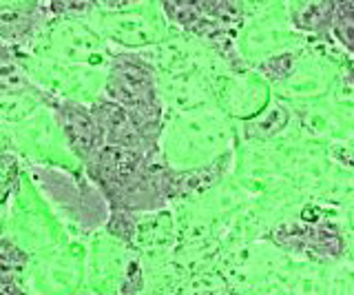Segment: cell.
<instances>
[{
  "label": "cell",
  "mask_w": 354,
  "mask_h": 295,
  "mask_svg": "<svg viewBox=\"0 0 354 295\" xmlns=\"http://www.w3.org/2000/svg\"><path fill=\"white\" fill-rule=\"evenodd\" d=\"M270 240L286 253L301 256L310 262H337L346 256L341 224L324 215L315 220L304 213L295 222L277 224L270 231Z\"/></svg>",
  "instance_id": "cell-2"
},
{
  "label": "cell",
  "mask_w": 354,
  "mask_h": 295,
  "mask_svg": "<svg viewBox=\"0 0 354 295\" xmlns=\"http://www.w3.org/2000/svg\"><path fill=\"white\" fill-rule=\"evenodd\" d=\"M18 96H33L42 100L44 91L38 89L36 82H31L29 73L16 58V53L9 47H0V98Z\"/></svg>",
  "instance_id": "cell-9"
},
{
  "label": "cell",
  "mask_w": 354,
  "mask_h": 295,
  "mask_svg": "<svg viewBox=\"0 0 354 295\" xmlns=\"http://www.w3.org/2000/svg\"><path fill=\"white\" fill-rule=\"evenodd\" d=\"M337 3H288L286 14L292 29L319 42H332V18Z\"/></svg>",
  "instance_id": "cell-7"
},
{
  "label": "cell",
  "mask_w": 354,
  "mask_h": 295,
  "mask_svg": "<svg viewBox=\"0 0 354 295\" xmlns=\"http://www.w3.org/2000/svg\"><path fill=\"white\" fill-rule=\"evenodd\" d=\"M0 295H25L18 287H16V282L7 278V280H0Z\"/></svg>",
  "instance_id": "cell-12"
},
{
  "label": "cell",
  "mask_w": 354,
  "mask_h": 295,
  "mask_svg": "<svg viewBox=\"0 0 354 295\" xmlns=\"http://www.w3.org/2000/svg\"><path fill=\"white\" fill-rule=\"evenodd\" d=\"M104 36L124 47H149L166 38V16L153 3H95Z\"/></svg>",
  "instance_id": "cell-3"
},
{
  "label": "cell",
  "mask_w": 354,
  "mask_h": 295,
  "mask_svg": "<svg viewBox=\"0 0 354 295\" xmlns=\"http://www.w3.org/2000/svg\"><path fill=\"white\" fill-rule=\"evenodd\" d=\"M29 256L16 242L7 238H0V280L16 276L27 267Z\"/></svg>",
  "instance_id": "cell-11"
},
{
  "label": "cell",
  "mask_w": 354,
  "mask_h": 295,
  "mask_svg": "<svg viewBox=\"0 0 354 295\" xmlns=\"http://www.w3.org/2000/svg\"><path fill=\"white\" fill-rule=\"evenodd\" d=\"M332 38L348 56H354V3H337L332 18Z\"/></svg>",
  "instance_id": "cell-10"
},
{
  "label": "cell",
  "mask_w": 354,
  "mask_h": 295,
  "mask_svg": "<svg viewBox=\"0 0 354 295\" xmlns=\"http://www.w3.org/2000/svg\"><path fill=\"white\" fill-rule=\"evenodd\" d=\"M104 98L124 107L140 127L142 136L153 149L160 151V138L164 136V98L153 64L133 53H118L111 58Z\"/></svg>",
  "instance_id": "cell-1"
},
{
  "label": "cell",
  "mask_w": 354,
  "mask_h": 295,
  "mask_svg": "<svg viewBox=\"0 0 354 295\" xmlns=\"http://www.w3.org/2000/svg\"><path fill=\"white\" fill-rule=\"evenodd\" d=\"M38 3H0V38L25 42L38 27Z\"/></svg>",
  "instance_id": "cell-8"
},
{
  "label": "cell",
  "mask_w": 354,
  "mask_h": 295,
  "mask_svg": "<svg viewBox=\"0 0 354 295\" xmlns=\"http://www.w3.org/2000/svg\"><path fill=\"white\" fill-rule=\"evenodd\" d=\"M91 111L95 116V123L100 127V136H102V147H122L144 154L149 158L160 156L158 149L149 145V140L142 136L140 127L136 125L133 116L124 107L106 100V98H97L91 105Z\"/></svg>",
  "instance_id": "cell-5"
},
{
  "label": "cell",
  "mask_w": 354,
  "mask_h": 295,
  "mask_svg": "<svg viewBox=\"0 0 354 295\" xmlns=\"http://www.w3.org/2000/svg\"><path fill=\"white\" fill-rule=\"evenodd\" d=\"M346 82L352 87V91H354V60L350 62V67H348V73H346Z\"/></svg>",
  "instance_id": "cell-13"
},
{
  "label": "cell",
  "mask_w": 354,
  "mask_h": 295,
  "mask_svg": "<svg viewBox=\"0 0 354 295\" xmlns=\"http://www.w3.org/2000/svg\"><path fill=\"white\" fill-rule=\"evenodd\" d=\"M55 42H58L62 56L71 62H111V58H109L104 53V45L95 36V31L77 23V20L64 23L58 31V40Z\"/></svg>",
  "instance_id": "cell-6"
},
{
  "label": "cell",
  "mask_w": 354,
  "mask_h": 295,
  "mask_svg": "<svg viewBox=\"0 0 354 295\" xmlns=\"http://www.w3.org/2000/svg\"><path fill=\"white\" fill-rule=\"evenodd\" d=\"M42 102H47L53 109L55 123H58L66 145L71 147V151L84 165H88L97 151L102 149V136H100V127L95 123L91 107H84L82 102L75 100H66V98H53L49 93L42 96Z\"/></svg>",
  "instance_id": "cell-4"
}]
</instances>
